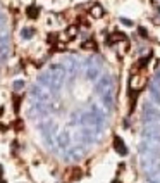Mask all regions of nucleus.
Wrapping results in <instances>:
<instances>
[{
    "label": "nucleus",
    "mask_w": 160,
    "mask_h": 183,
    "mask_svg": "<svg viewBox=\"0 0 160 183\" xmlns=\"http://www.w3.org/2000/svg\"><path fill=\"white\" fill-rule=\"evenodd\" d=\"M114 149H115V152H119L120 155H126V154H128V149H126V145L122 142V138H119V137H114Z\"/></svg>",
    "instance_id": "1"
},
{
    "label": "nucleus",
    "mask_w": 160,
    "mask_h": 183,
    "mask_svg": "<svg viewBox=\"0 0 160 183\" xmlns=\"http://www.w3.org/2000/svg\"><path fill=\"white\" fill-rule=\"evenodd\" d=\"M90 14H91V17H95V19H100V17H103L105 10H103V7H102V5H93V7L90 9Z\"/></svg>",
    "instance_id": "2"
},
{
    "label": "nucleus",
    "mask_w": 160,
    "mask_h": 183,
    "mask_svg": "<svg viewBox=\"0 0 160 183\" xmlns=\"http://www.w3.org/2000/svg\"><path fill=\"white\" fill-rule=\"evenodd\" d=\"M126 40V36L122 35V33H112L109 36V40H107V43L109 45H114V43H117V41H124Z\"/></svg>",
    "instance_id": "3"
},
{
    "label": "nucleus",
    "mask_w": 160,
    "mask_h": 183,
    "mask_svg": "<svg viewBox=\"0 0 160 183\" xmlns=\"http://www.w3.org/2000/svg\"><path fill=\"white\" fill-rule=\"evenodd\" d=\"M81 49H84V50H97L98 47H97V41L93 38H90V40H84L81 43Z\"/></svg>",
    "instance_id": "4"
},
{
    "label": "nucleus",
    "mask_w": 160,
    "mask_h": 183,
    "mask_svg": "<svg viewBox=\"0 0 160 183\" xmlns=\"http://www.w3.org/2000/svg\"><path fill=\"white\" fill-rule=\"evenodd\" d=\"M148 62H150V55H146V57H141L140 61H138V64H136V68H138L140 71H143V69L148 66Z\"/></svg>",
    "instance_id": "5"
},
{
    "label": "nucleus",
    "mask_w": 160,
    "mask_h": 183,
    "mask_svg": "<svg viewBox=\"0 0 160 183\" xmlns=\"http://www.w3.org/2000/svg\"><path fill=\"white\" fill-rule=\"evenodd\" d=\"M28 16H30V17H36V16H38V9H36V7H30V9H28Z\"/></svg>",
    "instance_id": "6"
},
{
    "label": "nucleus",
    "mask_w": 160,
    "mask_h": 183,
    "mask_svg": "<svg viewBox=\"0 0 160 183\" xmlns=\"http://www.w3.org/2000/svg\"><path fill=\"white\" fill-rule=\"evenodd\" d=\"M140 35H141V36H146V31L143 30V28H140Z\"/></svg>",
    "instance_id": "7"
}]
</instances>
